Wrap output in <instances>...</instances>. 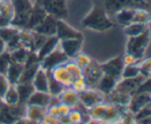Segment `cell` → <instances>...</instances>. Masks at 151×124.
I'll return each instance as SVG.
<instances>
[{
    "label": "cell",
    "instance_id": "f6af8a7d",
    "mask_svg": "<svg viewBox=\"0 0 151 124\" xmlns=\"http://www.w3.org/2000/svg\"><path fill=\"white\" fill-rule=\"evenodd\" d=\"M136 92H147V93H150L151 94V75L148 77V78L143 81V84L138 87V89H137Z\"/></svg>",
    "mask_w": 151,
    "mask_h": 124
},
{
    "label": "cell",
    "instance_id": "7a4b0ae2",
    "mask_svg": "<svg viewBox=\"0 0 151 124\" xmlns=\"http://www.w3.org/2000/svg\"><path fill=\"white\" fill-rule=\"evenodd\" d=\"M11 1L14 8V18L12 26L19 29H24L36 1L34 0H11Z\"/></svg>",
    "mask_w": 151,
    "mask_h": 124
},
{
    "label": "cell",
    "instance_id": "4fadbf2b",
    "mask_svg": "<svg viewBox=\"0 0 151 124\" xmlns=\"http://www.w3.org/2000/svg\"><path fill=\"white\" fill-rule=\"evenodd\" d=\"M14 8L11 0H0V28L12 26Z\"/></svg>",
    "mask_w": 151,
    "mask_h": 124
},
{
    "label": "cell",
    "instance_id": "3957f363",
    "mask_svg": "<svg viewBox=\"0 0 151 124\" xmlns=\"http://www.w3.org/2000/svg\"><path fill=\"white\" fill-rule=\"evenodd\" d=\"M151 32L149 28H147L141 35L135 37H128L127 42V52L134 54L137 59L142 60L144 58V54L147 52V49L150 44Z\"/></svg>",
    "mask_w": 151,
    "mask_h": 124
},
{
    "label": "cell",
    "instance_id": "4316f807",
    "mask_svg": "<svg viewBox=\"0 0 151 124\" xmlns=\"http://www.w3.org/2000/svg\"><path fill=\"white\" fill-rule=\"evenodd\" d=\"M109 96V102H112L116 106L121 107V108H127L132 95L130 94H126V93H121V92H116L113 90L111 94H108Z\"/></svg>",
    "mask_w": 151,
    "mask_h": 124
},
{
    "label": "cell",
    "instance_id": "f907efd6",
    "mask_svg": "<svg viewBox=\"0 0 151 124\" xmlns=\"http://www.w3.org/2000/svg\"><path fill=\"white\" fill-rule=\"evenodd\" d=\"M112 124H122V123H121V122L119 121V122H115V123H112Z\"/></svg>",
    "mask_w": 151,
    "mask_h": 124
},
{
    "label": "cell",
    "instance_id": "cb8c5ba5",
    "mask_svg": "<svg viewBox=\"0 0 151 124\" xmlns=\"http://www.w3.org/2000/svg\"><path fill=\"white\" fill-rule=\"evenodd\" d=\"M121 116H122L121 107L116 106L112 102H108L102 120L107 121V122H111V123H115V122H119L121 120Z\"/></svg>",
    "mask_w": 151,
    "mask_h": 124
},
{
    "label": "cell",
    "instance_id": "f1b7e54d",
    "mask_svg": "<svg viewBox=\"0 0 151 124\" xmlns=\"http://www.w3.org/2000/svg\"><path fill=\"white\" fill-rule=\"evenodd\" d=\"M134 15H135V9L132 8H123L116 13V21L119 24L127 27L134 21Z\"/></svg>",
    "mask_w": 151,
    "mask_h": 124
},
{
    "label": "cell",
    "instance_id": "d590c367",
    "mask_svg": "<svg viewBox=\"0 0 151 124\" xmlns=\"http://www.w3.org/2000/svg\"><path fill=\"white\" fill-rule=\"evenodd\" d=\"M65 66H66L68 71L70 72L71 77H72L73 79H77V78H81V77H84V74H83V70H81V69H80V67H79V66L76 64L72 59L68 60V62L65 63Z\"/></svg>",
    "mask_w": 151,
    "mask_h": 124
},
{
    "label": "cell",
    "instance_id": "74e56055",
    "mask_svg": "<svg viewBox=\"0 0 151 124\" xmlns=\"http://www.w3.org/2000/svg\"><path fill=\"white\" fill-rule=\"evenodd\" d=\"M70 87L73 89V90H76L77 93H81V92H84L85 89L88 88V86H87L86 80H85V78H84V77L73 79V81H72V84H71V86H70Z\"/></svg>",
    "mask_w": 151,
    "mask_h": 124
},
{
    "label": "cell",
    "instance_id": "7bdbcfd3",
    "mask_svg": "<svg viewBox=\"0 0 151 124\" xmlns=\"http://www.w3.org/2000/svg\"><path fill=\"white\" fill-rule=\"evenodd\" d=\"M150 115H151V105H149V106L144 107L143 109H141L138 113H136L134 115V118H135V121H138V120H142V118L148 117Z\"/></svg>",
    "mask_w": 151,
    "mask_h": 124
},
{
    "label": "cell",
    "instance_id": "f5cc1de1",
    "mask_svg": "<svg viewBox=\"0 0 151 124\" xmlns=\"http://www.w3.org/2000/svg\"><path fill=\"white\" fill-rule=\"evenodd\" d=\"M78 124H80V123H78Z\"/></svg>",
    "mask_w": 151,
    "mask_h": 124
},
{
    "label": "cell",
    "instance_id": "7dc6e473",
    "mask_svg": "<svg viewBox=\"0 0 151 124\" xmlns=\"http://www.w3.org/2000/svg\"><path fill=\"white\" fill-rule=\"evenodd\" d=\"M6 51H7V44L2 38H0V54L6 52Z\"/></svg>",
    "mask_w": 151,
    "mask_h": 124
},
{
    "label": "cell",
    "instance_id": "8992f818",
    "mask_svg": "<svg viewBox=\"0 0 151 124\" xmlns=\"http://www.w3.org/2000/svg\"><path fill=\"white\" fill-rule=\"evenodd\" d=\"M151 105V94L147 92H135L132 94L130 101L127 106V110L135 115L136 113H138L141 109H143L144 107Z\"/></svg>",
    "mask_w": 151,
    "mask_h": 124
},
{
    "label": "cell",
    "instance_id": "bcb514c9",
    "mask_svg": "<svg viewBox=\"0 0 151 124\" xmlns=\"http://www.w3.org/2000/svg\"><path fill=\"white\" fill-rule=\"evenodd\" d=\"M12 124H37V123L34 122V121H32V120H29V118L26 117V116H22V117L18 118L15 122H13Z\"/></svg>",
    "mask_w": 151,
    "mask_h": 124
},
{
    "label": "cell",
    "instance_id": "2e32d148",
    "mask_svg": "<svg viewBox=\"0 0 151 124\" xmlns=\"http://www.w3.org/2000/svg\"><path fill=\"white\" fill-rule=\"evenodd\" d=\"M49 73L51 74L52 78H55L58 82H60V84L64 85L65 87H70L71 84H72V81H73V78L71 77L70 72L68 71L65 64L58 65L55 69H52Z\"/></svg>",
    "mask_w": 151,
    "mask_h": 124
},
{
    "label": "cell",
    "instance_id": "681fc988",
    "mask_svg": "<svg viewBox=\"0 0 151 124\" xmlns=\"http://www.w3.org/2000/svg\"><path fill=\"white\" fill-rule=\"evenodd\" d=\"M94 124H112L111 122H107V121H104V120H98L95 121Z\"/></svg>",
    "mask_w": 151,
    "mask_h": 124
},
{
    "label": "cell",
    "instance_id": "ba28073f",
    "mask_svg": "<svg viewBox=\"0 0 151 124\" xmlns=\"http://www.w3.org/2000/svg\"><path fill=\"white\" fill-rule=\"evenodd\" d=\"M99 65H100V69H101L104 74L114 77L116 79H121V73H122V70L124 67L122 56L114 57L112 59H109L105 63H101Z\"/></svg>",
    "mask_w": 151,
    "mask_h": 124
},
{
    "label": "cell",
    "instance_id": "60d3db41",
    "mask_svg": "<svg viewBox=\"0 0 151 124\" xmlns=\"http://www.w3.org/2000/svg\"><path fill=\"white\" fill-rule=\"evenodd\" d=\"M71 107L63 103V102H58L57 103V113H58V118H62V117H66L70 111H71Z\"/></svg>",
    "mask_w": 151,
    "mask_h": 124
},
{
    "label": "cell",
    "instance_id": "8d00e7d4",
    "mask_svg": "<svg viewBox=\"0 0 151 124\" xmlns=\"http://www.w3.org/2000/svg\"><path fill=\"white\" fill-rule=\"evenodd\" d=\"M12 59H11V53L8 51L0 54V74H5L8 70V66L11 65Z\"/></svg>",
    "mask_w": 151,
    "mask_h": 124
},
{
    "label": "cell",
    "instance_id": "7402d4cb",
    "mask_svg": "<svg viewBox=\"0 0 151 124\" xmlns=\"http://www.w3.org/2000/svg\"><path fill=\"white\" fill-rule=\"evenodd\" d=\"M41 67L40 63H24L23 64V71L19 80V84H28L32 82L36 72Z\"/></svg>",
    "mask_w": 151,
    "mask_h": 124
},
{
    "label": "cell",
    "instance_id": "f35d334b",
    "mask_svg": "<svg viewBox=\"0 0 151 124\" xmlns=\"http://www.w3.org/2000/svg\"><path fill=\"white\" fill-rule=\"evenodd\" d=\"M83 115L84 114L80 110H78L77 108H72L70 114L68 115V120H69V122L71 124H81V122H83Z\"/></svg>",
    "mask_w": 151,
    "mask_h": 124
},
{
    "label": "cell",
    "instance_id": "4dcf8cb0",
    "mask_svg": "<svg viewBox=\"0 0 151 124\" xmlns=\"http://www.w3.org/2000/svg\"><path fill=\"white\" fill-rule=\"evenodd\" d=\"M147 28H148V26H145V24L132 22L129 26L124 27V34L128 36V37H135V36L141 35Z\"/></svg>",
    "mask_w": 151,
    "mask_h": 124
},
{
    "label": "cell",
    "instance_id": "6da1fadb",
    "mask_svg": "<svg viewBox=\"0 0 151 124\" xmlns=\"http://www.w3.org/2000/svg\"><path fill=\"white\" fill-rule=\"evenodd\" d=\"M81 24L84 28L93 30L95 33H102L113 27V22L108 18L106 11L96 4L93 5L92 9L84 16Z\"/></svg>",
    "mask_w": 151,
    "mask_h": 124
},
{
    "label": "cell",
    "instance_id": "30bf717a",
    "mask_svg": "<svg viewBox=\"0 0 151 124\" xmlns=\"http://www.w3.org/2000/svg\"><path fill=\"white\" fill-rule=\"evenodd\" d=\"M84 38H72L59 41V48L69 59H73L81 51Z\"/></svg>",
    "mask_w": 151,
    "mask_h": 124
},
{
    "label": "cell",
    "instance_id": "d4e9b609",
    "mask_svg": "<svg viewBox=\"0 0 151 124\" xmlns=\"http://www.w3.org/2000/svg\"><path fill=\"white\" fill-rule=\"evenodd\" d=\"M22 71H23V64L14 63V62L11 63V65L8 66V70L6 72V77H7L8 81L11 82V85L19 84V80L20 78H21Z\"/></svg>",
    "mask_w": 151,
    "mask_h": 124
},
{
    "label": "cell",
    "instance_id": "8fae6325",
    "mask_svg": "<svg viewBox=\"0 0 151 124\" xmlns=\"http://www.w3.org/2000/svg\"><path fill=\"white\" fill-rule=\"evenodd\" d=\"M56 36L59 41L62 39H72V38H84L83 33L77 30L65 22V20H57Z\"/></svg>",
    "mask_w": 151,
    "mask_h": 124
},
{
    "label": "cell",
    "instance_id": "484cf974",
    "mask_svg": "<svg viewBox=\"0 0 151 124\" xmlns=\"http://www.w3.org/2000/svg\"><path fill=\"white\" fill-rule=\"evenodd\" d=\"M1 102H2L5 106H8V107L20 105L19 93H18L17 85H11V86H9V88L7 89V92H6V93L4 94V96L1 97Z\"/></svg>",
    "mask_w": 151,
    "mask_h": 124
},
{
    "label": "cell",
    "instance_id": "5bb4252c",
    "mask_svg": "<svg viewBox=\"0 0 151 124\" xmlns=\"http://www.w3.org/2000/svg\"><path fill=\"white\" fill-rule=\"evenodd\" d=\"M83 74H84V78L86 80L87 86H96L99 80L104 75V73L100 69V65L98 63H94V62L90 66H87L86 69L83 70Z\"/></svg>",
    "mask_w": 151,
    "mask_h": 124
},
{
    "label": "cell",
    "instance_id": "836d02e7",
    "mask_svg": "<svg viewBox=\"0 0 151 124\" xmlns=\"http://www.w3.org/2000/svg\"><path fill=\"white\" fill-rule=\"evenodd\" d=\"M141 75L139 71V66L138 64H134V65H127L123 67L122 73H121V79H129V78H136Z\"/></svg>",
    "mask_w": 151,
    "mask_h": 124
},
{
    "label": "cell",
    "instance_id": "44dd1931",
    "mask_svg": "<svg viewBox=\"0 0 151 124\" xmlns=\"http://www.w3.org/2000/svg\"><path fill=\"white\" fill-rule=\"evenodd\" d=\"M120 79H116L114 77H111V75H107V74H104L101 77V79L99 80L98 85H96V89L99 92H101L102 94L105 95H108L113 92L115 89V86L116 84L119 82Z\"/></svg>",
    "mask_w": 151,
    "mask_h": 124
},
{
    "label": "cell",
    "instance_id": "277c9868",
    "mask_svg": "<svg viewBox=\"0 0 151 124\" xmlns=\"http://www.w3.org/2000/svg\"><path fill=\"white\" fill-rule=\"evenodd\" d=\"M66 1L68 0H37L36 2L44 8L49 15H52L58 20H65L69 16Z\"/></svg>",
    "mask_w": 151,
    "mask_h": 124
},
{
    "label": "cell",
    "instance_id": "9c48e42d",
    "mask_svg": "<svg viewBox=\"0 0 151 124\" xmlns=\"http://www.w3.org/2000/svg\"><path fill=\"white\" fill-rule=\"evenodd\" d=\"M147 78L143 75H138L136 78H129V79H120L119 82L116 84L115 89L116 92H121V93H126V94H134L138 87L143 84V81Z\"/></svg>",
    "mask_w": 151,
    "mask_h": 124
},
{
    "label": "cell",
    "instance_id": "5b68a950",
    "mask_svg": "<svg viewBox=\"0 0 151 124\" xmlns=\"http://www.w3.org/2000/svg\"><path fill=\"white\" fill-rule=\"evenodd\" d=\"M68 60H70V59L65 56V53L60 50V48L58 45V48H56L50 54H48L44 59H42L40 62V65L43 70H45L47 72H50L58 65L65 64Z\"/></svg>",
    "mask_w": 151,
    "mask_h": 124
},
{
    "label": "cell",
    "instance_id": "83f0119b",
    "mask_svg": "<svg viewBox=\"0 0 151 124\" xmlns=\"http://www.w3.org/2000/svg\"><path fill=\"white\" fill-rule=\"evenodd\" d=\"M17 88H18V93H19L20 105H26L28 99L30 97V95L35 92L34 86H33L32 82H28V84H17Z\"/></svg>",
    "mask_w": 151,
    "mask_h": 124
},
{
    "label": "cell",
    "instance_id": "db71d44e",
    "mask_svg": "<svg viewBox=\"0 0 151 124\" xmlns=\"http://www.w3.org/2000/svg\"><path fill=\"white\" fill-rule=\"evenodd\" d=\"M0 102H1V101H0Z\"/></svg>",
    "mask_w": 151,
    "mask_h": 124
},
{
    "label": "cell",
    "instance_id": "f546056e",
    "mask_svg": "<svg viewBox=\"0 0 151 124\" xmlns=\"http://www.w3.org/2000/svg\"><path fill=\"white\" fill-rule=\"evenodd\" d=\"M65 89V86L62 85L60 82H58L55 78L51 77V74L49 73V85H48V93L52 96V97H57L63 90Z\"/></svg>",
    "mask_w": 151,
    "mask_h": 124
},
{
    "label": "cell",
    "instance_id": "b9f144b4",
    "mask_svg": "<svg viewBox=\"0 0 151 124\" xmlns=\"http://www.w3.org/2000/svg\"><path fill=\"white\" fill-rule=\"evenodd\" d=\"M9 86H11V82L8 81L7 77L5 74H0V101H1V97L4 96V94L9 88Z\"/></svg>",
    "mask_w": 151,
    "mask_h": 124
},
{
    "label": "cell",
    "instance_id": "9a60e30c",
    "mask_svg": "<svg viewBox=\"0 0 151 124\" xmlns=\"http://www.w3.org/2000/svg\"><path fill=\"white\" fill-rule=\"evenodd\" d=\"M47 15H48V13L44 11V8L40 4L35 2V6H34V8H33V11L30 13V16L28 19V22H27L24 29H27V30H34L38 24L44 20V18Z\"/></svg>",
    "mask_w": 151,
    "mask_h": 124
},
{
    "label": "cell",
    "instance_id": "ac0fdd59",
    "mask_svg": "<svg viewBox=\"0 0 151 124\" xmlns=\"http://www.w3.org/2000/svg\"><path fill=\"white\" fill-rule=\"evenodd\" d=\"M58 45H59V39H58L57 36L47 37V39L44 41V43L42 44V47L36 51V54H37L40 62L42 59H44L48 54H50L56 48H58Z\"/></svg>",
    "mask_w": 151,
    "mask_h": 124
},
{
    "label": "cell",
    "instance_id": "d6986e66",
    "mask_svg": "<svg viewBox=\"0 0 151 124\" xmlns=\"http://www.w3.org/2000/svg\"><path fill=\"white\" fill-rule=\"evenodd\" d=\"M34 89L37 92H44L48 93V85H49V72L43 70L42 67L38 69L36 72L33 81H32Z\"/></svg>",
    "mask_w": 151,
    "mask_h": 124
},
{
    "label": "cell",
    "instance_id": "e0dca14e",
    "mask_svg": "<svg viewBox=\"0 0 151 124\" xmlns=\"http://www.w3.org/2000/svg\"><path fill=\"white\" fill-rule=\"evenodd\" d=\"M54 97L49 94V93H44V92H37L35 90L30 97L28 99L26 105H30V106H38L43 107V108H48L52 103Z\"/></svg>",
    "mask_w": 151,
    "mask_h": 124
},
{
    "label": "cell",
    "instance_id": "1f68e13d",
    "mask_svg": "<svg viewBox=\"0 0 151 124\" xmlns=\"http://www.w3.org/2000/svg\"><path fill=\"white\" fill-rule=\"evenodd\" d=\"M132 22L148 26L149 23H151V12L147 9H135V15H134Z\"/></svg>",
    "mask_w": 151,
    "mask_h": 124
},
{
    "label": "cell",
    "instance_id": "7c38bea8",
    "mask_svg": "<svg viewBox=\"0 0 151 124\" xmlns=\"http://www.w3.org/2000/svg\"><path fill=\"white\" fill-rule=\"evenodd\" d=\"M57 20L52 15H47L44 20L38 24L37 27L33 30L37 34L45 36V37H50V36H56V29H57Z\"/></svg>",
    "mask_w": 151,
    "mask_h": 124
},
{
    "label": "cell",
    "instance_id": "c3c4849f",
    "mask_svg": "<svg viewBox=\"0 0 151 124\" xmlns=\"http://www.w3.org/2000/svg\"><path fill=\"white\" fill-rule=\"evenodd\" d=\"M136 124H151V115L148 117H144L142 120H138L136 121Z\"/></svg>",
    "mask_w": 151,
    "mask_h": 124
},
{
    "label": "cell",
    "instance_id": "e575fe53",
    "mask_svg": "<svg viewBox=\"0 0 151 124\" xmlns=\"http://www.w3.org/2000/svg\"><path fill=\"white\" fill-rule=\"evenodd\" d=\"M72 60L75 62L76 64H77V65H78V66H79L81 70L86 69L87 66H90V65L93 63V59H92V58H91L88 54L81 52V51L78 53V54Z\"/></svg>",
    "mask_w": 151,
    "mask_h": 124
},
{
    "label": "cell",
    "instance_id": "ffe728a7",
    "mask_svg": "<svg viewBox=\"0 0 151 124\" xmlns=\"http://www.w3.org/2000/svg\"><path fill=\"white\" fill-rule=\"evenodd\" d=\"M57 99L59 102H63L71 108H76L79 105V93H77L71 87H65V89L57 96Z\"/></svg>",
    "mask_w": 151,
    "mask_h": 124
},
{
    "label": "cell",
    "instance_id": "ab89813d",
    "mask_svg": "<svg viewBox=\"0 0 151 124\" xmlns=\"http://www.w3.org/2000/svg\"><path fill=\"white\" fill-rule=\"evenodd\" d=\"M139 66V71H141V75L148 78L151 75V57L141 60V63L138 64Z\"/></svg>",
    "mask_w": 151,
    "mask_h": 124
},
{
    "label": "cell",
    "instance_id": "52a82bcc",
    "mask_svg": "<svg viewBox=\"0 0 151 124\" xmlns=\"http://www.w3.org/2000/svg\"><path fill=\"white\" fill-rule=\"evenodd\" d=\"M102 101H105V94H102L98 89L87 88L79 93V103L86 109H90Z\"/></svg>",
    "mask_w": 151,
    "mask_h": 124
},
{
    "label": "cell",
    "instance_id": "ee69618b",
    "mask_svg": "<svg viewBox=\"0 0 151 124\" xmlns=\"http://www.w3.org/2000/svg\"><path fill=\"white\" fill-rule=\"evenodd\" d=\"M122 60H123L124 66H127V65H134V64H137L139 62V59H137L134 54H132V53L129 52H126L122 56Z\"/></svg>",
    "mask_w": 151,
    "mask_h": 124
},
{
    "label": "cell",
    "instance_id": "d6a6232c",
    "mask_svg": "<svg viewBox=\"0 0 151 124\" xmlns=\"http://www.w3.org/2000/svg\"><path fill=\"white\" fill-rule=\"evenodd\" d=\"M29 52H30V51L26 50L24 48H19V49H17V50H14V51H12V52H9V53H11V59H12V62H14V63H20V64H24L26 60H27V58H28Z\"/></svg>",
    "mask_w": 151,
    "mask_h": 124
},
{
    "label": "cell",
    "instance_id": "816d5d0a",
    "mask_svg": "<svg viewBox=\"0 0 151 124\" xmlns=\"http://www.w3.org/2000/svg\"><path fill=\"white\" fill-rule=\"evenodd\" d=\"M0 124H7V123H4V122H0Z\"/></svg>",
    "mask_w": 151,
    "mask_h": 124
},
{
    "label": "cell",
    "instance_id": "603a6c76",
    "mask_svg": "<svg viewBox=\"0 0 151 124\" xmlns=\"http://www.w3.org/2000/svg\"><path fill=\"white\" fill-rule=\"evenodd\" d=\"M47 115V108L38 106H30V105H26L24 108V116L28 117L29 120L34 121V122H41Z\"/></svg>",
    "mask_w": 151,
    "mask_h": 124
}]
</instances>
